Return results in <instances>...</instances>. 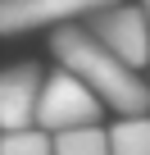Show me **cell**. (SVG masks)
I'll use <instances>...</instances> for the list:
<instances>
[{
  "instance_id": "obj_10",
  "label": "cell",
  "mask_w": 150,
  "mask_h": 155,
  "mask_svg": "<svg viewBox=\"0 0 150 155\" xmlns=\"http://www.w3.org/2000/svg\"><path fill=\"white\" fill-rule=\"evenodd\" d=\"M145 87H150V82H145Z\"/></svg>"
},
{
  "instance_id": "obj_6",
  "label": "cell",
  "mask_w": 150,
  "mask_h": 155,
  "mask_svg": "<svg viewBox=\"0 0 150 155\" xmlns=\"http://www.w3.org/2000/svg\"><path fill=\"white\" fill-rule=\"evenodd\" d=\"M109 155H150V114H123L114 128H105Z\"/></svg>"
},
{
  "instance_id": "obj_9",
  "label": "cell",
  "mask_w": 150,
  "mask_h": 155,
  "mask_svg": "<svg viewBox=\"0 0 150 155\" xmlns=\"http://www.w3.org/2000/svg\"><path fill=\"white\" fill-rule=\"evenodd\" d=\"M136 5H141V14H145V23H150V0H136Z\"/></svg>"
},
{
  "instance_id": "obj_2",
  "label": "cell",
  "mask_w": 150,
  "mask_h": 155,
  "mask_svg": "<svg viewBox=\"0 0 150 155\" xmlns=\"http://www.w3.org/2000/svg\"><path fill=\"white\" fill-rule=\"evenodd\" d=\"M100 96L73 78L68 68L59 73H46L41 78V96H37V128L41 132H68V128H87V123H100Z\"/></svg>"
},
{
  "instance_id": "obj_8",
  "label": "cell",
  "mask_w": 150,
  "mask_h": 155,
  "mask_svg": "<svg viewBox=\"0 0 150 155\" xmlns=\"http://www.w3.org/2000/svg\"><path fill=\"white\" fill-rule=\"evenodd\" d=\"M0 155H50V132H41L37 123L0 132Z\"/></svg>"
},
{
  "instance_id": "obj_1",
  "label": "cell",
  "mask_w": 150,
  "mask_h": 155,
  "mask_svg": "<svg viewBox=\"0 0 150 155\" xmlns=\"http://www.w3.org/2000/svg\"><path fill=\"white\" fill-rule=\"evenodd\" d=\"M50 50H55L59 68L82 78L100 96V105H109L114 114H150V87L136 78V68H127L118 55H109L87 28H73V23L55 28Z\"/></svg>"
},
{
  "instance_id": "obj_7",
  "label": "cell",
  "mask_w": 150,
  "mask_h": 155,
  "mask_svg": "<svg viewBox=\"0 0 150 155\" xmlns=\"http://www.w3.org/2000/svg\"><path fill=\"white\" fill-rule=\"evenodd\" d=\"M50 155H109V137H105L100 123L68 128V132H55L50 137Z\"/></svg>"
},
{
  "instance_id": "obj_4",
  "label": "cell",
  "mask_w": 150,
  "mask_h": 155,
  "mask_svg": "<svg viewBox=\"0 0 150 155\" xmlns=\"http://www.w3.org/2000/svg\"><path fill=\"white\" fill-rule=\"evenodd\" d=\"M118 0H0V32H32V28H64L73 18H91L96 9Z\"/></svg>"
},
{
  "instance_id": "obj_3",
  "label": "cell",
  "mask_w": 150,
  "mask_h": 155,
  "mask_svg": "<svg viewBox=\"0 0 150 155\" xmlns=\"http://www.w3.org/2000/svg\"><path fill=\"white\" fill-rule=\"evenodd\" d=\"M87 32L109 55H118L127 68H145L150 64V23H145L141 5H123V0L118 5H105V9L91 14Z\"/></svg>"
},
{
  "instance_id": "obj_5",
  "label": "cell",
  "mask_w": 150,
  "mask_h": 155,
  "mask_svg": "<svg viewBox=\"0 0 150 155\" xmlns=\"http://www.w3.org/2000/svg\"><path fill=\"white\" fill-rule=\"evenodd\" d=\"M41 68L37 64H9L0 68V132L32 128L37 123V96H41Z\"/></svg>"
}]
</instances>
